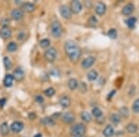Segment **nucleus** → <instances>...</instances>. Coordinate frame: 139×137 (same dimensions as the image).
<instances>
[{
    "label": "nucleus",
    "mask_w": 139,
    "mask_h": 137,
    "mask_svg": "<svg viewBox=\"0 0 139 137\" xmlns=\"http://www.w3.org/2000/svg\"><path fill=\"white\" fill-rule=\"evenodd\" d=\"M64 49L71 61L77 62L80 59L82 52H81V49L76 42H74L72 40L66 41V43L64 44Z\"/></svg>",
    "instance_id": "nucleus-1"
},
{
    "label": "nucleus",
    "mask_w": 139,
    "mask_h": 137,
    "mask_svg": "<svg viewBox=\"0 0 139 137\" xmlns=\"http://www.w3.org/2000/svg\"><path fill=\"white\" fill-rule=\"evenodd\" d=\"M86 133V127L83 123H77L73 125L71 129V134L72 137L84 136Z\"/></svg>",
    "instance_id": "nucleus-2"
},
{
    "label": "nucleus",
    "mask_w": 139,
    "mask_h": 137,
    "mask_svg": "<svg viewBox=\"0 0 139 137\" xmlns=\"http://www.w3.org/2000/svg\"><path fill=\"white\" fill-rule=\"evenodd\" d=\"M45 58L47 62L49 63H53L56 59H57V51L55 47H49L45 51Z\"/></svg>",
    "instance_id": "nucleus-3"
},
{
    "label": "nucleus",
    "mask_w": 139,
    "mask_h": 137,
    "mask_svg": "<svg viewBox=\"0 0 139 137\" xmlns=\"http://www.w3.org/2000/svg\"><path fill=\"white\" fill-rule=\"evenodd\" d=\"M50 31L55 38H60L62 35V27L58 21H53L51 23Z\"/></svg>",
    "instance_id": "nucleus-4"
},
{
    "label": "nucleus",
    "mask_w": 139,
    "mask_h": 137,
    "mask_svg": "<svg viewBox=\"0 0 139 137\" xmlns=\"http://www.w3.org/2000/svg\"><path fill=\"white\" fill-rule=\"evenodd\" d=\"M60 15L62 16V18L66 19V20H69V19L71 18V14H72V12H71V7H69L68 6H66V5H62V6H60Z\"/></svg>",
    "instance_id": "nucleus-5"
},
{
    "label": "nucleus",
    "mask_w": 139,
    "mask_h": 137,
    "mask_svg": "<svg viewBox=\"0 0 139 137\" xmlns=\"http://www.w3.org/2000/svg\"><path fill=\"white\" fill-rule=\"evenodd\" d=\"M24 128V124L21 121H13L10 125V130L12 133H19Z\"/></svg>",
    "instance_id": "nucleus-6"
},
{
    "label": "nucleus",
    "mask_w": 139,
    "mask_h": 137,
    "mask_svg": "<svg viewBox=\"0 0 139 137\" xmlns=\"http://www.w3.org/2000/svg\"><path fill=\"white\" fill-rule=\"evenodd\" d=\"M83 9V4L78 0H74L71 3V10L75 14L80 13Z\"/></svg>",
    "instance_id": "nucleus-7"
},
{
    "label": "nucleus",
    "mask_w": 139,
    "mask_h": 137,
    "mask_svg": "<svg viewBox=\"0 0 139 137\" xmlns=\"http://www.w3.org/2000/svg\"><path fill=\"white\" fill-rule=\"evenodd\" d=\"M95 11H96V13H97V15L103 16L104 14L106 13V11H107L106 4L103 3V2H98L95 6Z\"/></svg>",
    "instance_id": "nucleus-8"
},
{
    "label": "nucleus",
    "mask_w": 139,
    "mask_h": 137,
    "mask_svg": "<svg viewBox=\"0 0 139 137\" xmlns=\"http://www.w3.org/2000/svg\"><path fill=\"white\" fill-rule=\"evenodd\" d=\"M10 16L11 18L15 20H20L23 18V11L21 10V9H15L10 12Z\"/></svg>",
    "instance_id": "nucleus-9"
},
{
    "label": "nucleus",
    "mask_w": 139,
    "mask_h": 137,
    "mask_svg": "<svg viewBox=\"0 0 139 137\" xmlns=\"http://www.w3.org/2000/svg\"><path fill=\"white\" fill-rule=\"evenodd\" d=\"M95 61H96V58H94V57H92V56L85 58L82 61V67H83V68H91V67L94 65Z\"/></svg>",
    "instance_id": "nucleus-10"
},
{
    "label": "nucleus",
    "mask_w": 139,
    "mask_h": 137,
    "mask_svg": "<svg viewBox=\"0 0 139 137\" xmlns=\"http://www.w3.org/2000/svg\"><path fill=\"white\" fill-rule=\"evenodd\" d=\"M62 120L65 122V123L71 124L75 120V116L73 113L71 112H65L62 114Z\"/></svg>",
    "instance_id": "nucleus-11"
},
{
    "label": "nucleus",
    "mask_w": 139,
    "mask_h": 137,
    "mask_svg": "<svg viewBox=\"0 0 139 137\" xmlns=\"http://www.w3.org/2000/svg\"><path fill=\"white\" fill-rule=\"evenodd\" d=\"M134 11H135V6H134V4H132V3H129V4L125 5V6L122 7L121 12H122V14H123L124 16H130Z\"/></svg>",
    "instance_id": "nucleus-12"
},
{
    "label": "nucleus",
    "mask_w": 139,
    "mask_h": 137,
    "mask_svg": "<svg viewBox=\"0 0 139 137\" xmlns=\"http://www.w3.org/2000/svg\"><path fill=\"white\" fill-rule=\"evenodd\" d=\"M24 71H22V68H17L13 72V77H14V80H16V81H18V82H20V81H22V80L24 79Z\"/></svg>",
    "instance_id": "nucleus-13"
},
{
    "label": "nucleus",
    "mask_w": 139,
    "mask_h": 137,
    "mask_svg": "<svg viewBox=\"0 0 139 137\" xmlns=\"http://www.w3.org/2000/svg\"><path fill=\"white\" fill-rule=\"evenodd\" d=\"M11 30L9 27H2V29L0 30V37L3 39H9L11 37Z\"/></svg>",
    "instance_id": "nucleus-14"
},
{
    "label": "nucleus",
    "mask_w": 139,
    "mask_h": 137,
    "mask_svg": "<svg viewBox=\"0 0 139 137\" xmlns=\"http://www.w3.org/2000/svg\"><path fill=\"white\" fill-rule=\"evenodd\" d=\"M21 10L25 11V12H28V13H32L33 11L35 10V6L33 4V3H23L21 5Z\"/></svg>",
    "instance_id": "nucleus-15"
},
{
    "label": "nucleus",
    "mask_w": 139,
    "mask_h": 137,
    "mask_svg": "<svg viewBox=\"0 0 139 137\" xmlns=\"http://www.w3.org/2000/svg\"><path fill=\"white\" fill-rule=\"evenodd\" d=\"M60 105L64 108H69V106H71V99H70V97L67 96V95L61 96L60 99Z\"/></svg>",
    "instance_id": "nucleus-16"
},
{
    "label": "nucleus",
    "mask_w": 139,
    "mask_h": 137,
    "mask_svg": "<svg viewBox=\"0 0 139 137\" xmlns=\"http://www.w3.org/2000/svg\"><path fill=\"white\" fill-rule=\"evenodd\" d=\"M103 135L105 137H112L114 135V128L111 125H107L103 130Z\"/></svg>",
    "instance_id": "nucleus-17"
},
{
    "label": "nucleus",
    "mask_w": 139,
    "mask_h": 137,
    "mask_svg": "<svg viewBox=\"0 0 139 137\" xmlns=\"http://www.w3.org/2000/svg\"><path fill=\"white\" fill-rule=\"evenodd\" d=\"M14 82V77L11 74H7L4 78V85L6 87H11Z\"/></svg>",
    "instance_id": "nucleus-18"
},
{
    "label": "nucleus",
    "mask_w": 139,
    "mask_h": 137,
    "mask_svg": "<svg viewBox=\"0 0 139 137\" xmlns=\"http://www.w3.org/2000/svg\"><path fill=\"white\" fill-rule=\"evenodd\" d=\"M78 86H79V82L75 78H71V79L69 80L68 82V87L70 88V90L73 91L75 89H77Z\"/></svg>",
    "instance_id": "nucleus-19"
},
{
    "label": "nucleus",
    "mask_w": 139,
    "mask_h": 137,
    "mask_svg": "<svg viewBox=\"0 0 139 137\" xmlns=\"http://www.w3.org/2000/svg\"><path fill=\"white\" fill-rule=\"evenodd\" d=\"M126 131L129 133H131V134H134V133H135L138 131V127H137L136 124L131 122V123H128L126 125Z\"/></svg>",
    "instance_id": "nucleus-20"
},
{
    "label": "nucleus",
    "mask_w": 139,
    "mask_h": 137,
    "mask_svg": "<svg viewBox=\"0 0 139 137\" xmlns=\"http://www.w3.org/2000/svg\"><path fill=\"white\" fill-rule=\"evenodd\" d=\"M9 129H10V127L8 125L7 122H3V123L0 125V133H1L3 136H6V135L9 134Z\"/></svg>",
    "instance_id": "nucleus-21"
},
{
    "label": "nucleus",
    "mask_w": 139,
    "mask_h": 137,
    "mask_svg": "<svg viewBox=\"0 0 139 137\" xmlns=\"http://www.w3.org/2000/svg\"><path fill=\"white\" fill-rule=\"evenodd\" d=\"M98 78V73L95 70H92L87 73V79L90 81V82H95L96 80Z\"/></svg>",
    "instance_id": "nucleus-22"
},
{
    "label": "nucleus",
    "mask_w": 139,
    "mask_h": 137,
    "mask_svg": "<svg viewBox=\"0 0 139 137\" xmlns=\"http://www.w3.org/2000/svg\"><path fill=\"white\" fill-rule=\"evenodd\" d=\"M120 115H121V117L124 118V119H127V118L129 117V115H130V110H129V108H127V106H121V108H120Z\"/></svg>",
    "instance_id": "nucleus-23"
},
{
    "label": "nucleus",
    "mask_w": 139,
    "mask_h": 137,
    "mask_svg": "<svg viewBox=\"0 0 139 137\" xmlns=\"http://www.w3.org/2000/svg\"><path fill=\"white\" fill-rule=\"evenodd\" d=\"M42 122L44 125L47 127H53L55 125V121H54V119L52 118H49V117H46V118H44L42 119Z\"/></svg>",
    "instance_id": "nucleus-24"
},
{
    "label": "nucleus",
    "mask_w": 139,
    "mask_h": 137,
    "mask_svg": "<svg viewBox=\"0 0 139 137\" xmlns=\"http://www.w3.org/2000/svg\"><path fill=\"white\" fill-rule=\"evenodd\" d=\"M111 120L112 123L114 124H119L120 122H121V117L120 114H118V113H113V114H111Z\"/></svg>",
    "instance_id": "nucleus-25"
},
{
    "label": "nucleus",
    "mask_w": 139,
    "mask_h": 137,
    "mask_svg": "<svg viewBox=\"0 0 139 137\" xmlns=\"http://www.w3.org/2000/svg\"><path fill=\"white\" fill-rule=\"evenodd\" d=\"M81 118L85 122H90L92 120V115L87 111H83L82 114H81Z\"/></svg>",
    "instance_id": "nucleus-26"
},
{
    "label": "nucleus",
    "mask_w": 139,
    "mask_h": 137,
    "mask_svg": "<svg viewBox=\"0 0 139 137\" xmlns=\"http://www.w3.org/2000/svg\"><path fill=\"white\" fill-rule=\"evenodd\" d=\"M50 44H51L50 40L47 39V38H45V39H42L40 41L39 45H40V47H42V48H47V47L49 48Z\"/></svg>",
    "instance_id": "nucleus-27"
},
{
    "label": "nucleus",
    "mask_w": 139,
    "mask_h": 137,
    "mask_svg": "<svg viewBox=\"0 0 139 137\" xmlns=\"http://www.w3.org/2000/svg\"><path fill=\"white\" fill-rule=\"evenodd\" d=\"M7 49L9 52H15V51H17V49H18V44H16L15 42H10L8 44Z\"/></svg>",
    "instance_id": "nucleus-28"
},
{
    "label": "nucleus",
    "mask_w": 139,
    "mask_h": 137,
    "mask_svg": "<svg viewBox=\"0 0 139 137\" xmlns=\"http://www.w3.org/2000/svg\"><path fill=\"white\" fill-rule=\"evenodd\" d=\"M136 21H137L136 18H135V17H131V18H129L128 20H126V24H127V26H128L130 29H132V28L135 27Z\"/></svg>",
    "instance_id": "nucleus-29"
},
{
    "label": "nucleus",
    "mask_w": 139,
    "mask_h": 137,
    "mask_svg": "<svg viewBox=\"0 0 139 137\" xmlns=\"http://www.w3.org/2000/svg\"><path fill=\"white\" fill-rule=\"evenodd\" d=\"M3 60H4V66H5V68H6V70L9 71L11 68V67H12V62H11L10 58H9V57H5V58H3Z\"/></svg>",
    "instance_id": "nucleus-30"
},
{
    "label": "nucleus",
    "mask_w": 139,
    "mask_h": 137,
    "mask_svg": "<svg viewBox=\"0 0 139 137\" xmlns=\"http://www.w3.org/2000/svg\"><path fill=\"white\" fill-rule=\"evenodd\" d=\"M92 115L97 119L102 117V110L99 108H94L92 109Z\"/></svg>",
    "instance_id": "nucleus-31"
},
{
    "label": "nucleus",
    "mask_w": 139,
    "mask_h": 137,
    "mask_svg": "<svg viewBox=\"0 0 139 137\" xmlns=\"http://www.w3.org/2000/svg\"><path fill=\"white\" fill-rule=\"evenodd\" d=\"M55 93H56V91L53 87H49V88L45 90V95H46L47 97H52V96L55 95Z\"/></svg>",
    "instance_id": "nucleus-32"
},
{
    "label": "nucleus",
    "mask_w": 139,
    "mask_h": 137,
    "mask_svg": "<svg viewBox=\"0 0 139 137\" xmlns=\"http://www.w3.org/2000/svg\"><path fill=\"white\" fill-rule=\"evenodd\" d=\"M107 35H108L109 38H111V39H116V38H117V35H118L117 31H116L115 29L108 30V33H107Z\"/></svg>",
    "instance_id": "nucleus-33"
},
{
    "label": "nucleus",
    "mask_w": 139,
    "mask_h": 137,
    "mask_svg": "<svg viewBox=\"0 0 139 137\" xmlns=\"http://www.w3.org/2000/svg\"><path fill=\"white\" fill-rule=\"evenodd\" d=\"M133 111L135 113H139V98H136L135 102L133 103Z\"/></svg>",
    "instance_id": "nucleus-34"
},
{
    "label": "nucleus",
    "mask_w": 139,
    "mask_h": 137,
    "mask_svg": "<svg viewBox=\"0 0 139 137\" xmlns=\"http://www.w3.org/2000/svg\"><path fill=\"white\" fill-rule=\"evenodd\" d=\"M79 90L82 92V93H85L86 91H87V85L85 84V82H80V84H79Z\"/></svg>",
    "instance_id": "nucleus-35"
},
{
    "label": "nucleus",
    "mask_w": 139,
    "mask_h": 137,
    "mask_svg": "<svg viewBox=\"0 0 139 137\" xmlns=\"http://www.w3.org/2000/svg\"><path fill=\"white\" fill-rule=\"evenodd\" d=\"M89 23H90V25H92V26H95V25H97V18H96L95 16H92V17L89 19Z\"/></svg>",
    "instance_id": "nucleus-36"
},
{
    "label": "nucleus",
    "mask_w": 139,
    "mask_h": 137,
    "mask_svg": "<svg viewBox=\"0 0 139 137\" xmlns=\"http://www.w3.org/2000/svg\"><path fill=\"white\" fill-rule=\"evenodd\" d=\"M34 99H35V101L37 102V103H43V102H44V97L40 95H35V96H34Z\"/></svg>",
    "instance_id": "nucleus-37"
},
{
    "label": "nucleus",
    "mask_w": 139,
    "mask_h": 137,
    "mask_svg": "<svg viewBox=\"0 0 139 137\" xmlns=\"http://www.w3.org/2000/svg\"><path fill=\"white\" fill-rule=\"evenodd\" d=\"M1 24L3 27H8L9 24V19H3L2 21H1Z\"/></svg>",
    "instance_id": "nucleus-38"
},
{
    "label": "nucleus",
    "mask_w": 139,
    "mask_h": 137,
    "mask_svg": "<svg viewBox=\"0 0 139 137\" xmlns=\"http://www.w3.org/2000/svg\"><path fill=\"white\" fill-rule=\"evenodd\" d=\"M135 93V85H131L130 90H129V95H134Z\"/></svg>",
    "instance_id": "nucleus-39"
},
{
    "label": "nucleus",
    "mask_w": 139,
    "mask_h": 137,
    "mask_svg": "<svg viewBox=\"0 0 139 137\" xmlns=\"http://www.w3.org/2000/svg\"><path fill=\"white\" fill-rule=\"evenodd\" d=\"M115 94H116V91H115V90H112V91H111V94H108V100H111V98H112L113 95H115Z\"/></svg>",
    "instance_id": "nucleus-40"
},
{
    "label": "nucleus",
    "mask_w": 139,
    "mask_h": 137,
    "mask_svg": "<svg viewBox=\"0 0 139 137\" xmlns=\"http://www.w3.org/2000/svg\"><path fill=\"white\" fill-rule=\"evenodd\" d=\"M29 118L31 119H33L34 118H36V114H34V113H33V112H31L30 114H29Z\"/></svg>",
    "instance_id": "nucleus-41"
},
{
    "label": "nucleus",
    "mask_w": 139,
    "mask_h": 137,
    "mask_svg": "<svg viewBox=\"0 0 139 137\" xmlns=\"http://www.w3.org/2000/svg\"><path fill=\"white\" fill-rule=\"evenodd\" d=\"M84 5H85L87 7H91V6H92V2H91V1H85V2H84Z\"/></svg>",
    "instance_id": "nucleus-42"
},
{
    "label": "nucleus",
    "mask_w": 139,
    "mask_h": 137,
    "mask_svg": "<svg viewBox=\"0 0 139 137\" xmlns=\"http://www.w3.org/2000/svg\"><path fill=\"white\" fill-rule=\"evenodd\" d=\"M5 103H6V99H1V100H0V106H4Z\"/></svg>",
    "instance_id": "nucleus-43"
},
{
    "label": "nucleus",
    "mask_w": 139,
    "mask_h": 137,
    "mask_svg": "<svg viewBox=\"0 0 139 137\" xmlns=\"http://www.w3.org/2000/svg\"><path fill=\"white\" fill-rule=\"evenodd\" d=\"M33 137H42V134L41 133H37V134H35Z\"/></svg>",
    "instance_id": "nucleus-44"
},
{
    "label": "nucleus",
    "mask_w": 139,
    "mask_h": 137,
    "mask_svg": "<svg viewBox=\"0 0 139 137\" xmlns=\"http://www.w3.org/2000/svg\"><path fill=\"white\" fill-rule=\"evenodd\" d=\"M79 137H85V136H84H84H79Z\"/></svg>",
    "instance_id": "nucleus-45"
}]
</instances>
